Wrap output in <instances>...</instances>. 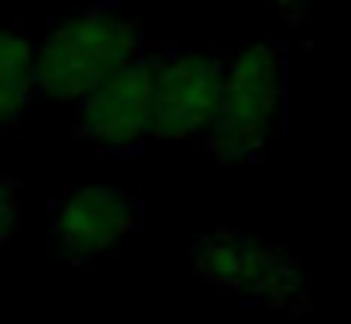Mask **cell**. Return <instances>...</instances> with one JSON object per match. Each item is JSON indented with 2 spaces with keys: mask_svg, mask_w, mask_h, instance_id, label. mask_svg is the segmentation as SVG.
Segmentation results:
<instances>
[{
  "mask_svg": "<svg viewBox=\"0 0 351 324\" xmlns=\"http://www.w3.org/2000/svg\"><path fill=\"white\" fill-rule=\"evenodd\" d=\"M34 60H38V45L31 42V34L0 19V128L16 125L31 105L38 90Z\"/></svg>",
  "mask_w": 351,
  "mask_h": 324,
  "instance_id": "obj_7",
  "label": "cell"
},
{
  "mask_svg": "<svg viewBox=\"0 0 351 324\" xmlns=\"http://www.w3.org/2000/svg\"><path fill=\"white\" fill-rule=\"evenodd\" d=\"M268 4H272L283 19H291V23H302L306 15H310V0H268Z\"/></svg>",
  "mask_w": 351,
  "mask_h": 324,
  "instance_id": "obj_9",
  "label": "cell"
},
{
  "mask_svg": "<svg viewBox=\"0 0 351 324\" xmlns=\"http://www.w3.org/2000/svg\"><path fill=\"white\" fill-rule=\"evenodd\" d=\"M283 121H287V53L272 42L238 45V53L227 60L219 113L204 140L208 151L227 170L253 166L283 128Z\"/></svg>",
  "mask_w": 351,
  "mask_h": 324,
  "instance_id": "obj_2",
  "label": "cell"
},
{
  "mask_svg": "<svg viewBox=\"0 0 351 324\" xmlns=\"http://www.w3.org/2000/svg\"><path fill=\"white\" fill-rule=\"evenodd\" d=\"M140 223V203L125 188H72L53 211V241L69 264H95L121 245Z\"/></svg>",
  "mask_w": 351,
  "mask_h": 324,
  "instance_id": "obj_6",
  "label": "cell"
},
{
  "mask_svg": "<svg viewBox=\"0 0 351 324\" xmlns=\"http://www.w3.org/2000/svg\"><path fill=\"white\" fill-rule=\"evenodd\" d=\"M223 64L215 53H162L155 75V125L159 140H208L223 98Z\"/></svg>",
  "mask_w": 351,
  "mask_h": 324,
  "instance_id": "obj_5",
  "label": "cell"
},
{
  "mask_svg": "<svg viewBox=\"0 0 351 324\" xmlns=\"http://www.w3.org/2000/svg\"><path fill=\"white\" fill-rule=\"evenodd\" d=\"M16 215H19V196H16V181H8L0 173V249L12 241L16 234Z\"/></svg>",
  "mask_w": 351,
  "mask_h": 324,
  "instance_id": "obj_8",
  "label": "cell"
},
{
  "mask_svg": "<svg viewBox=\"0 0 351 324\" xmlns=\"http://www.w3.org/2000/svg\"><path fill=\"white\" fill-rule=\"evenodd\" d=\"M193 268L208 286L234 294L250 306L287 316L313 313V268L261 234L238 226H215L200 234L193 245Z\"/></svg>",
  "mask_w": 351,
  "mask_h": 324,
  "instance_id": "obj_3",
  "label": "cell"
},
{
  "mask_svg": "<svg viewBox=\"0 0 351 324\" xmlns=\"http://www.w3.org/2000/svg\"><path fill=\"white\" fill-rule=\"evenodd\" d=\"M159 49H144L129 68L110 75L84 102H76V132L102 155H132L155 125V75Z\"/></svg>",
  "mask_w": 351,
  "mask_h": 324,
  "instance_id": "obj_4",
  "label": "cell"
},
{
  "mask_svg": "<svg viewBox=\"0 0 351 324\" xmlns=\"http://www.w3.org/2000/svg\"><path fill=\"white\" fill-rule=\"evenodd\" d=\"M147 49L140 27L114 4H87L49 27L38 42V95L49 102H84L95 87L129 68Z\"/></svg>",
  "mask_w": 351,
  "mask_h": 324,
  "instance_id": "obj_1",
  "label": "cell"
}]
</instances>
